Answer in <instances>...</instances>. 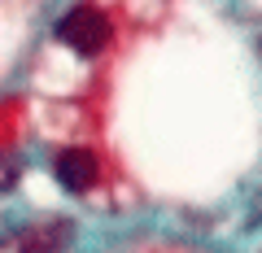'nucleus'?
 Segmentation results:
<instances>
[{
  "mask_svg": "<svg viewBox=\"0 0 262 253\" xmlns=\"http://www.w3.org/2000/svg\"><path fill=\"white\" fill-rule=\"evenodd\" d=\"M57 39L70 44L79 57H96L110 44V18L101 9H92V5H75V9L57 22Z\"/></svg>",
  "mask_w": 262,
  "mask_h": 253,
  "instance_id": "obj_1",
  "label": "nucleus"
},
{
  "mask_svg": "<svg viewBox=\"0 0 262 253\" xmlns=\"http://www.w3.org/2000/svg\"><path fill=\"white\" fill-rule=\"evenodd\" d=\"M57 179H61L70 192H88V188L96 183V157L88 149H66V153H57Z\"/></svg>",
  "mask_w": 262,
  "mask_h": 253,
  "instance_id": "obj_2",
  "label": "nucleus"
}]
</instances>
